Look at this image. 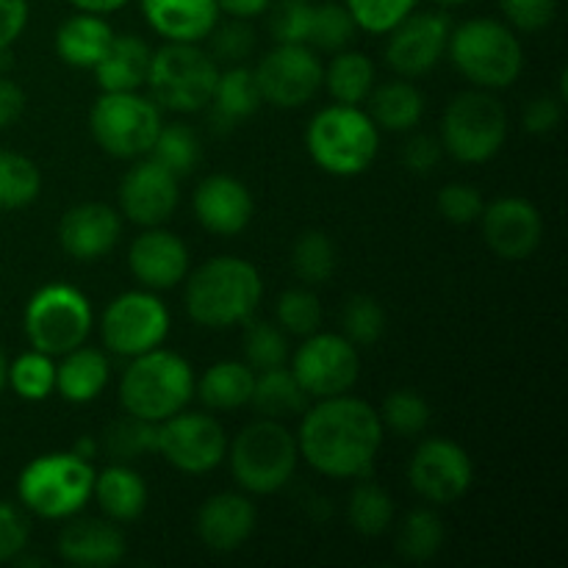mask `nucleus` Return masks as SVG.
<instances>
[{
	"label": "nucleus",
	"mask_w": 568,
	"mask_h": 568,
	"mask_svg": "<svg viewBox=\"0 0 568 568\" xmlns=\"http://www.w3.org/2000/svg\"><path fill=\"white\" fill-rule=\"evenodd\" d=\"M131 0H70V6L75 11H87V14H114V11L125 9Z\"/></svg>",
	"instance_id": "58"
},
{
	"label": "nucleus",
	"mask_w": 568,
	"mask_h": 568,
	"mask_svg": "<svg viewBox=\"0 0 568 568\" xmlns=\"http://www.w3.org/2000/svg\"><path fill=\"white\" fill-rule=\"evenodd\" d=\"M72 453L81 455V458H87V460H94L100 453V442L94 436H81L75 442V447H72Z\"/></svg>",
	"instance_id": "59"
},
{
	"label": "nucleus",
	"mask_w": 568,
	"mask_h": 568,
	"mask_svg": "<svg viewBox=\"0 0 568 568\" xmlns=\"http://www.w3.org/2000/svg\"><path fill=\"white\" fill-rule=\"evenodd\" d=\"M42 192V172L28 155L0 150V211L28 209Z\"/></svg>",
	"instance_id": "38"
},
{
	"label": "nucleus",
	"mask_w": 568,
	"mask_h": 568,
	"mask_svg": "<svg viewBox=\"0 0 568 568\" xmlns=\"http://www.w3.org/2000/svg\"><path fill=\"white\" fill-rule=\"evenodd\" d=\"M250 405L258 410L264 419H292V416L303 414L308 408V394L297 383L294 372L286 364L275 366V369L255 372L253 397Z\"/></svg>",
	"instance_id": "33"
},
{
	"label": "nucleus",
	"mask_w": 568,
	"mask_h": 568,
	"mask_svg": "<svg viewBox=\"0 0 568 568\" xmlns=\"http://www.w3.org/2000/svg\"><path fill=\"white\" fill-rule=\"evenodd\" d=\"M477 222L488 250L503 261H525L541 247L544 216L525 197H497L483 205Z\"/></svg>",
	"instance_id": "19"
},
{
	"label": "nucleus",
	"mask_w": 568,
	"mask_h": 568,
	"mask_svg": "<svg viewBox=\"0 0 568 568\" xmlns=\"http://www.w3.org/2000/svg\"><path fill=\"white\" fill-rule=\"evenodd\" d=\"M59 558L78 568H111L122 564L128 555L125 532L111 519H78L59 532Z\"/></svg>",
	"instance_id": "24"
},
{
	"label": "nucleus",
	"mask_w": 568,
	"mask_h": 568,
	"mask_svg": "<svg viewBox=\"0 0 568 568\" xmlns=\"http://www.w3.org/2000/svg\"><path fill=\"white\" fill-rule=\"evenodd\" d=\"M347 521L358 536L377 538L392 527L394 521V503L388 491L377 483L361 477L358 486L353 488L347 503Z\"/></svg>",
	"instance_id": "35"
},
{
	"label": "nucleus",
	"mask_w": 568,
	"mask_h": 568,
	"mask_svg": "<svg viewBox=\"0 0 568 568\" xmlns=\"http://www.w3.org/2000/svg\"><path fill=\"white\" fill-rule=\"evenodd\" d=\"M258 510L247 494L222 491L205 499L197 510V536L205 549L231 555L253 538Z\"/></svg>",
	"instance_id": "23"
},
{
	"label": "nucleus",
	"mask_w": 568,
	"mask_h": 568,
	"mask_svg": "<svg viewBox=\"0 0 568 568\" xmlns=\"http://www.w3.org/2000/svg\"><path fill=\"white\" fill-rule=\"evenodd\" d=\"M408 486L422 503L447 508L469 494L475 483V464L458 442L433 436L419 442L408 460Z\"/></svg>",
	"instance_id": "15"
},
{
	"label": "nucleus",
	"mask_w": 568,
	"mask_h": 568,
	"mask_svg": "<svg viewBox=\"0 0 568 568\" xmlns=\"http://www.w3.org/2000/svg\"><path fill=\"white\" fill-rule=\"evenodd\" d=\"M111 39H114V28L109 26V20L100 14H87V11H78V14L67 17L59 28H55L53 48L55 55L64 61L67 67H75V70H94L103 53L109 50Z\"/></svg>",
	"instance_id": "29"
},
{
	"label": "nucleus",
	"mask_w": 568,
	"mask_h": 568,
	"mask_svg": "<svg viewBox=\"0 0 568 568\" xmlns=\"http://www.w3.org/2000/svg\"><path fill=\"white\" fill-rule=\"evenodd\" d=\"M383 422L375 405L353 394L316 399L303 410L297 430L300 458L331 480H361L381 455Z\"/></svg>",
	"instance_id": "1"
},
{
	"label": "nucleus",
	"mask_w": 568,
	"mask_h": 568,
	"mask_svg": "<svg viewBox=\"0 0 568 568\" xmlns=\"http://www.w3.org/2000/svg\"><path fill=\"white\" fill-rule=\"evenodd\" d=\"M28 26V0H0V50L11 48Z\"/></svg>",
	"instance_id": "55"
},
{
	"label": "nucleus",
	"mask_w": 568,
	"mask_h": 568,
	"mask_svg": "<svg viewBox=\"0 0 568 568\" xmlns=\"http://www.w3.org/2000/svg\"><path fill=\"white\" fill-rule=\"evenodd\" d=\"M444 538V521L436 508H416L399 525L397 549L408 564H427L442 552Z\"/></svg>",
	"instance_id": "36"
},
{
	"label": "nucleus",
	"mask_w": 568,
	"mask_h": 568,
	"mask_svg": "<svg viewBox=\"0 0 568 568\" xmlns=\"http://www.w3.org/2000/svg\"><path fill=\"white\" fill-rule=\"evenodd\" d=\"M100 449H105L111 460H120V464H131L142 455H155V422H144L125 414L109 427V433L100 442Z\"/></svg>",
	"instance_id": "44"
},
{
	"label": "nucleus",
	"mask_w": 568,
	"mask_h": 568,
	"mask_svg": "<svg viewBox=\"0 0 568 568\" xmlns=\"http://www.w3.org/2000/svg\"><path fill=\"white\" fill-rule=\"evenodd\" d=\"M311 161L333 178L364 175L381 153V128L364 105L331 103L305 128Z\"/></svg>",
	"instance_id": "3"
},
{
	"label": "nucleus",
	"mask_w": 568,
	"mask_h": 568,
	"mask_svg": "<svg viewBox=\"0 0 568 568\" xmlns=\"http://www.w3.org/2000/svg\"><path fill=\"white\" fill-rule=\"evenodd\" d=\"M338 253L325 231L300 233L292 247V270L303 286H325L336 275Z\"/></svg>",
	"instance_id": "37"
},
{
	"label": "nucleus",
	"mask_w": 568,
	"mask_h": 568,
	"mask_svg": "<svg viewBox=\"0 0 568 568\" xmlns=\"http://www.w3.org/2000/svg\"><path fill=\"white\" fill-rule=\"evenodd\" d=\"M514 31L538 33L558 17V0H497Z\"/></svg>",
	"instance_id": "51"
},
{
	"label": "nucleus",
	"mask_w": 568,
	"mask_h": 568,
	"mask_svg": "<svg viewBox=\"0 0 568 568\" xmlns=\"http://www.w3.org/2000/svg\"><path fill=\"white\" fill-rule=\"evenodd\" d=\"M227 433L211 414L183 408L155 425V455L183 475H209L225 464Z\"/></svg>",
	"instance_id": "14"
},
{
	"label": "nucleus",
	"mask_w": 568,
	"mask_h": 568,
	"mask_svg": "<svg viewBox=\"0 0 568 568\" xmlns=\"http://www.w3.org/2000/svg\"><path fill=\"white\" fill-rule=\"evenodd\" d=\"M244 364L255 372L283 366L292 355L288 349V333L277 322L247 320L244 322Z\"/></svg>",
	"instance_id": "42"
},
{
	"label": "nucleus",
	"mask_w": 568,
	"mask_h": 568,
	"mask_svg": "<svg viewBox=\"0 0 568 568\" xmlns=\"http://www.w3.org/2000/svg\"><path fill=\"white\" fill-rule=\"evenodd\" d=\"M150 159L159 161L161 166L172 172L178 178L192 175L194 166L200 164V136L194 128H189L186 122H170V125H161L159 136H155L153 150H150Z\"/></svg>",
	"instance_id": "41"
},
{
	"label": "nucleus",
	"mask_w": 568,
	"mask_h": 568,
	"mask_svg": "<svg viewBox=\"0 0 568 568\" xmlns=\"http://www.w3.org/2000/svg\"><path fill=\"white\" fill-rule=\"evenodd\" d=\"M508 139V111L486 89L455 94L442 116L444 153L458 164H486L503 150Z\"/></svg>",
	"instance_id": "9"
},
{
	"label": "nucleus",
	"mask_w": 568,
	"mask_h": 568,
	"mask_svg": "<svg viewBox=\"0 0 568 568\" xmlns=\"http://www.w3.org/2000/svg\"><path fill=\"white\" fill-rule=\"evenodd\" d=\"M116 200H120L116 211L128 222L139 227H159L175 214L181 200V178L172 175L150 155H142L122 175Z\"/></svg>",
	"instance_id": "18"
},
{
	"label": "nucleus",
	"mask_w": 568,
	"mask_h": 568,
	"mask_svg": "<svg viewBox=\"0 0 568 568\" xmlns=\"http://www.w3.org/2000/svg\"><path fill=\"white\" fill-rule=\"evenodd\" d=\"M61 250L70 258L92 264L120 244L122 214L105 203H78L64 211L55 227Z\"/></svg>",
	"instance_id": "22"
},
{
	"label": "nucleus",
	"mask_w": 568,
	"mask_h": 568,
	"mask_svg": "<svg viewBox=\"0 0 568 568\" xmlns=\"http://www.w3.org/2000/svg\"><path fill=\"white\" fill-rule=\"evenodd\" d=\"M128 270L142 288L166 292L186 281L192 255L186 242L164 225L144 227L128 247Z\"/></svg>",
	"instance_id": "20"
},
{
	"label": "nucleus",
	"mask_w": 568,
	"mask_h": 568,
	"mask_svg": "<svg viewBox=\"0 0 568 568\" xmlns=\"http://www.w3.org/2000/svg\"><path fill=\"white\" fill-rule=\"evenodd\" d=\"M92 460L70 453H48L26 464L17 477V499L37 519L61 521L81 514L92 499Z\"/></svg>",
	"instance_id": "7"
},
{
	"label": "nucleus",
	"mask_w": 568,
	"mask_h": 568,
	"mask_svg": "<svg viewBox=\"0 0 568 568\" xmlns=\"http://www.w3.org/2000/svg\"><path fill=\"white\" fill-rule=\"evenodd\" d=\"M6 388H11L26 403H44L50 394H55V358L39 349L17 355L9 364Z\"/></svg>",
	"instance_id": "40"
},
{
	"label": "nucleus",
	"mask_w": 568,
	"mask_h": 568,
	"mask_svg": "<svg viewBox=\"0 0 568 568\" xmlns=\"http://www.w3.org/2000/svg\"><path fill=\"white\" fill-rule=\"evenodd\" d=\"M447 55L475 89H510L525 70V48L514 28L494 17H475L453 26Z\"/></svg>",
	"instance_id": "4"
},
{
	"label": "nucleus",
	"mask_w": 568,
	"mask_h": 568,
	"mask_svg": "<svg viewBox=\"0 0 568 568\" xmlns=\"http://www.w3.org/2000/svg\"><path fill=\"white\" fill-rule=\"evenodd\" d=\"M26 111V92L17 81L0 75V131L14 125Z\"/></svg>",
	"instance_id": "56"
},
{
	"label": "nucleus",
	"mask_w": 568,
	"mask_h": 568,
	"mask_svg": "<svg viewBox=\"0 0 568 568\" xmlns=\"http://www.w3.org/2000/svg\"><path fill=\"white\" fill-rule=\"evenodd\" d=\"M31 538V525L17 505L0 499V564H14L22 558Z\"/></svg>",
	"instance_id": "52"
},
{
	"label": "nucleus",
	"mask_w": 568,
	"mask_h": 568,
	"mask_svg": "<svg viewBox=\"0 0 568 568\" xmlns=\"http://www.w3.org/2000/svg\"><path fill=\"white\" fill-rule=\"evenodd\" d=\"M255 369L244 361H216L194 383V397L209 410H236L250 405L253 397Z\"/></svg>",
	"instance_id": "32"
},
{
	"label": "nucleus",
	"mask_w": 568,
	"mask_h": 568,
	"mask_svg": "<svg viewBox=\"0 0 568 568\" xmlns=\"http://www.w3.org/2000/svg\"><path fill=\"white\" fill-rule=\"evenodd\" d=\"M109 355L98 347L81 344L61 355V361L55 364V394L72 405L94 403L109 386Z\"/></svg>",
	"instance_id": "28"
},
{
	"label": "nucleus",
	"mask_w": 568,
	"mask_h": 568,
	"mask_svg": "<svg viewBox=\"0 0 568 568\" xmlns=\"http://www.w3.org/2000/svg\"><path fill=\"white\" fill-rule=\"evenodd\" d=\"M264 105L258 92V83L250 67L233 64L227 70H220L216 78L214 98H211V128H216L220 133L233 131L239 122L250 120L255 111Z\"/></svg>",
	"instance_id": "30"
},
{
	"label": "nucleus",
	"mask_w": 568,
	"mask_h": 568,
	"mask_svg": "<svg viewBox=\"0 0 568 568\" xmlns=\"http://www.w3.org/2000/svg\"><path fill=\"white\" fill-rule=\"evenodd\" d=\"M192 209L203 231L222 239H231L250 227L255 214V200L239 178L216 172V175L203 178L197 183Z\"/></svg>",
	"instance_id": "21"
},
{
	"label": "nucleus",
	"mask_w": 568,
	"mask_h": 568,
	"mask_svg": "<svg viewBox=\"0 0 568 568\" xmlns=\"http://www.w3.org/2000/svg\"><path fill=\"white\" fill-rule=\"evenodd\" d=\"M275 0H216L222 14L233 17V20H255V17L266 14Z\"/></svg>",
	"instance_id": "57"
},
{
	"label": "nucleus",
	"mask_w": 568,
	"mask_h": 568,
	"mask_svg": "<svg viewBox=\"0 0 568 568\" xmlns=\"http://www.w3.org/2000/svg\"><path fill=\"white\" fill-rule=\"evenodd\" d=\"M94 311L87 294L70 283H48L31 294L22 314V327L31 349L61 358L87 344Z\"/></svg>",
	"instance_id": "11"
},
{
	"label": "nucleus",
	"mask_w": 568,
	"mask_h": 568,
	"mask_svg": "<svg viewBox=\"0 0 568 568\" xmlns=\"http://www.w3.org/2000/svg\"><path fill=\"white\" fill-rule=\"evenodd\" d=\"M288 369L308 399H327L353 392L361 375V355L344 333L316 331L288 355Z\"/></svg>",
	"instance_id": "13"
},
{
	"label": "nucleus",
	"mask_w": 568,
	"mask_h": 568,
	"mask_svg": "<svg viewBox=\"0 0 568 568\" xmlns=\"http://www.w3.org/2000/svg\"><path fill=\"white\" fill-rule=\"evenodd\" d=\"M170 308L150 288L122 292L105 305L100 320V338L111 355L136 358L150 349L164 347L170 336Z\"/></svg>",
	"instance_id": "12"
},
{
	"label": "nucleus",
	"mask_w": 568,
	"mask_h": 568,
	"mask_svg": "<svg viewBox=\"0 0 568 568\" xmlns=\"http://www.w3.org/2000/svg\"><path fill=\"white\" fill-rule=\"evenodd\" d=\"M264 297L258 266L236 255H216L186 275V314L194 325L227 331L253 320Z\"/></svg>",
	"instance_id": "2"
},
{
	"label": "nucleus",
	"mask_w": 568,
	"mask_h": 568,
	"mask_svg": "<svg viewBox=\"0 0 568 568\" xmlns=\"http://www.w3.org/2000/svg\"><path fill=\"white\" fill-rule=\"evenodd\" d=\"M419 0H344L355 28L375 37H386L397 22H403Z\"/></svg>",
	"instance_id": "47"
},
{
	"label": "nucleus",
	"mask_w": 568,
	"mask_h": 568,
	"mask_svg": "<svg viewBox=\"0 0 568 568\" xmlns=\"http://www.w3.org/2000/svg\"><path fill=\"white\" fill-rule=\"evenodd\" d=\"M270 11V31L277 44H308L311 14H314L311 0H275Z\"/></svg>",
	"instance_id": "49"
},
{
	"label": "nucleus",
	"mask_w": 568,
	"mask_h": 568,
	"mask_svg": "<svg viewBox=\"0 0 568 568\" xmlns=\"http://www.w3.org/2000/svg\"><path fill=\"white\" fill-rule=\"evenodd\" d=\"M369 116L381 131L410 133L425 116V94L408 78H394L386 81L369 94Z\"/></svg>",
	"instance_id": "31"
},
{
	"label": "nucleus",
	"mask_w": 568,
	"mask_h": 568,
	"mask_svg": "<svg viewBox=\"0 0 568 568\" xmlns=\"http://www.w3.org/2000/svg\"><path fill=\"white\" fill-rule=\"evenodd\" d=\"M275 320L288 336H311L322 327V303L311 286L286 288L275 303Z\"/></svg>",
	"instance_id": "46"
},
{
	"label": "nucleus",
	"mask_w": 568,
	"mask_h": 568,
	"mask_svg": "<svg viewBox=\"0 0 568 568\" xmlns=\"http://www.w3.org/2000/svg\"><path fill=\"white\" fill-rule=\"evenodd\" d=\"M355 22L349 17L347 6L342 3H314V14H311V31H308V48L316 53H338V50L349 48L355 39Z\"/></svg>",
	"instance_id": "43"
},
{
	"label": "nucleus",
	"mask_w": 568,
	"mask_h": 568,
	"mask_svg": "<svg viewBox=\"0 0 568 568\" xmlns=\"http://www.w3.org/2000/svg\"><path fill=\"white\" fill-rule=\"evenodd\" d=\"M192 364L172 349H150V353L128 358L120 377V405L125 414L144 422H164L181 414L194 399Z\"/></svg>",
	"instance_id": "5"
},
{
	"label": "nucleus",
	"mask_w": 568,
	"mask_h": 568,
	"mask_svg": "<svg viewBox=\"0 0 568 568\" xmlns=\"http://www.w3.org/2000/svg\"><path fill=\"white\" fill-rule=\"evenodd\" d=\"M453 20L444 11H410L403 22L386 33V64L397 78L427 75L447 55Z\"/></svg>",
	"instance_id": "17"
},
{
	"label": "nucleus",
	"mask_w": 568,
	"mask_h": 568,
	"mask_svg": "<svg viewBox=\"0 0 568 568\" xmlns=\"http://www.w3.org/2000/svg\"><path fill=\"white\" fill-rule=\"evenodd\" d=\"M164 116L155 100L142 92H100L89 111V131L105 155L136 161L150 155Z\"/></svg>",
	"instance_id": "10"
},
{
	"label": "nucleus",
	"mask_w": 568,
	"mask_h": 568,
	"mask_svg": "<svg viewBox=\"0 0 568 568\" xmlns=\"http://www.w3.org/2000/svg\"><path fill=\"white\" fill-rule=\"evenodd\" d=\"M153 48L136 33H114L103 59L94 64L100 92H139L148 81Z\"/></svg>",
	"instance_id": "26"
},
{
	"label": "nucleus",
	"mask_w": 568,
	"mask_h": 568,
	"mask_svg": "<svg viewBox=\"0 0 568 568\" xmlns=\"http://www.w3.org/2000/svg\"><path fill=\"white\" fill-rule=\"evenodd\" d=\"M444 159V148L436 136L430 133H416L405 142L403 148V164L405 170H410L414 175H430Z\"/></svg>",
	"instance_id": "54"
},
{
	"label": "nucleus",
	"mask_w": 568,
	"mask_h": 568,
	"mask_svg": "<svg viewBox=\"0 0 568 568\" xmlns=\"http://www.w3.org/2000/svg\"><path fill=\"white\" fill-rule=\"evenodd\" d=\"M261 100L275 109H300L320 94L325 64L308 44H275L253 70Z\"/></svg>",
	"instance_id": "16"
},
{
	"label": "nucleus",
	"mask_w": 568,
	"mask_h": 568,
	"mask_svg": "<svg viewBox=\"0 0 568 568\" xmlns=\"http://www.w3.org/2000/svg\"><path fill=\"white\" fill-rule=\"evenodd\" d=\"M388 316L386 308L369 294H355L344 303L342 333L355 347H372L386 336Z\"/></svg>",
	"instance_id": "45"
},
{
	"label": "nucleus",
	"mask_w": 568,
	"mask_h": 568,
	"mask_svg": "<svg viewBox=\"0 0 568 568\" xmlns=\"http://www.w3.org/2000/svg\"><path fill=\"white\" fill-rule=\"evenodd\" d=\"M92 499L100 505L105 519L128 525V521H136L148 508V483L131 464L111 460L105 469L94 471Z\"/></svg>",
	"instance_id": "27"
},
{
	"label": "nucleus",
	"mask_w": 568,
	"mask_h": 568,
	"mask_svg": "<svg viewBox=\"0 0 568 568\" xmlns=\"http://www.w3.org/2000/svg\"><path fill=\"white\" fill-rule=\"evenodd\" d=\"M148 26L166 42L203 44L222 11L216 0H139Z\"/></svg>",
	"instance_id": "25"
},
{
	"label": "nucleus",
	"mask_w": 568,
	"mask_h": 568,
	"mask_svg": "<svg viewBox=\"0 0 568 568\" xmlns=\"http://www.w3.org/2000/svg\"><path fill=\"white\" fill-rule=\"evenodd\" d=\"M438 214L449 222V225H471V222L480 220L483 214V200L480 189L471 186V183H447V186L438 192Z\"/></svg>",
	"instance_id": "50"
},
{
	"label": "nucleus",
	"mask_w": 568,
	"mask_h": 568,
	"mask_svg": "<svg viewBox=\"0 0 568 568\" xmlns=\"http://www.w3.org/2000/svg\"><path fill=\"white\" fill-rule=\"evenodd\" d=\"M433 3H438V6H464V3H469V0H433Z\"/></svg>",
	"instance_id": "61"
},
{
	"label": "nucleus",
	"mask_w": 568,
	"mask_h": 568,
	"mask_svg": "<svg viewBox=\"0 0 568 568\" xmlns=\"http://www.w3.org/2000/svg\"><path fill=\"white\" fill-rule=\"evenodd\" d=\"M205 42L211 44L209 53L214 55L216 64H244L255 50V31L250 28V20L231 17L227 22H216Z\"/></svg>",
	"instance_id": "48"
},
{
	"label": "nucleus",
	"mask_w": 568,
	"mask_h": 568,
	"mask_svg": "<svg viewBox=\"0 0 568 568\" xmlns=\"http://www.w3.org/2000/svg\"><path fill=\"white\" fill-rule=\"evenodd\" d=\"M564 103L566 100L552 98V94H541V98H532L527 103L525 114H521V125L532 136H547L555 133L564 122Z\"/></svg>",
	"instance_id": "53"
},
{
	"label": "nucleus",
	"mask_w": 568,
	"mask_h": 568,
	"mask_svg": "<svg viewBox=\"0 0 568 568\" xmlns=\"http://www.w3.org/2000/svg\"><path fill=\"white\" fill-rule=\"evenodd\" d=\"M6 383H9V361H6L3 349H0V394L6 392Z\"/></svg>",
	"instance_id": "60"
},
{
	"label": "nucleus",
	"mask_w": 568,
	"mask_h": 568,
	"mask_svg": "<svg viewBox=\"0 0 568 568\" xmlns=\"http://www.w3.org/2000/svg\"><path fill=\"white\" fill-rule=\"evenodd\" d=\"M383 430L394 433L397 438H419L430 427L433 410L430 403L414 388H397L383 399L377 408Z\"/></svg>",
	"instance_id": "39"
},
{
	"label": "nucleus",
	"mask_w": 568,
	"mask_h": 568,
	"mask_svg": "<svg viewBox=\"0 0 568 568\" xmlns=\"http://www.w3.org/2000/svg\"><path fill=\"white\" fill-rule=\"evenodd\" d=\"M220 64L197 42H166L153 50L148 81L150 98L161 111L197 114L209 109L214 98Z\"/></svg>",
	"instance_id": "8"
},
{
	"label": "nucleus",
	"mask_w": 568,
	"mask_h": 568,
	"mask_svg": "<svg viewBox=\"0 0 568 568\" xmlns=\"http://www.w3.org/2000/svg\"><path fill=\"white\" fill-rule=\"evenodd\" d=\"M225 460L242 491L270 497L286 488L297 471V436L283 422L258 416L227 442Z\"/></svg>",
	"instance_id": "6"
},
{
	"label": "nucleus",
	"mask_w": 568,
	"mask_h": 568,
	"mask_svg": "<svg viewBox=\"0 0 568 568\" xmlns=\"http://www.w3.org/2000/svg\"><path fill=\"white\" fill-rule=\"evenodd\" d=\"M375 83V64L369 55L349 48L333 53L331 64L325 67V78H322V87L327 89L333 103L344 105H364Z\"/></svg>",
	"instance_id": "34"
}]
</instances>
